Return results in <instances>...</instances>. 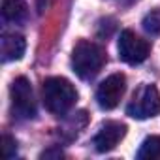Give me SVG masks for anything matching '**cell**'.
I'll return each mask as SVG.
<instances>
[{"instance_id":"7a4b0ae2","label":"cell","mask_w":160,"mask_h":160,"mask_svg":"<svg viewBox=\"0 0 160 160\" xmlns=\"http://www.w3.org/2000/svg\"><path fill=\"white\" fill-rule=\"evenodd\" d=\"M106 60L108 55L104 47L89 40H79L72 51V68L81 79H92L94 75H98Z\"/></svg>"},{"instance_id":"7c38bea8","label":"cell","mask_w":160,"mask_h":160,"mask_svg":"<svg viewBox=\"0 0 160 160\" xmlns=\"http://www.w3.org/2000/svg\"><path fill=\"white\" fill-rule=\"evenodd\" d=\"M15 152H17V141L10 134H4V156L6 158H13Z\"/></svg>"},{"instance_id":"8992f818","label":"cell","mask_w":160,"mask_h":160,"mask_svg":"<svg viewBox=\"0 0 160 160\" xmlns=\"http://www.w3.org/2000/svg\"><path fill=\"white\" fill-rule=\"evenodd\" d=\"M126 91V77L124 73L117 72L106 77L96 89V102L102 109H113L119 106L122 94Z\"/></svg>"},{"instance_id":"277c9868","label":"cell","mask_w":160,"mask_h":160,"mask_svg":"<svg viewBox=\"0 0 160 160\" xmlns=\"http://www.w3.org/2000/svg\"><path fill=\"white\" fill-rule=\"evenodd\" d=\"M158 113H160V92H158V89L154 85H141L134 92L130 104L126 106V115L143 121V119H151Z\"/></svg>"},{"instance_id":"3957f363","label":"cell","mask_w":160,"mask_h":160,"mask_svg":"<svg viewBox=\"0 0 160 160\" xmlns=\"http://www.w3.org/2000/svg\"><path fill=\"white\" fill-rule=\"evenodd\" d=\"M10 98H12V113L17 119L28 121L36 117V100L32 92V85L27 77H15L10 87Z\"/></svg>"},{"instance_id":"8fae6325","label":"cell","mask_w":160,"mask_h":160,"mask_svg":"<svg viewBox=\"0 0 160 160\" xmlns=\"http://www.w3.org/2000/svg\"><path fill=\"white\" fill-rule=\"evenodd\" d=\"M141 25H143V30H145L147 34L158 36V34H160V10H151V12L143 17Z\"/></svg>"},{"instance_id":"9c48e42d","label":"cell","mask_w":160,"mask_h":160,"mask_svg":"<svg viewBox=\"0 0 160 160\" xmlns=\"http://www.w3.org/2000/svg\"><path fill=\"white\" fill-rule=\"evenodd\" d=\"M28 15L25 0H2V17L10 23H23Z\"/></svg>"},{"instance_id":"52a82bcc","label":"cell","mask_w":160,"mask_h":160,"mask_svg":"<svg viewBox=\"0 0 160 160\" xmlns=\"http://www.w3.org/2000/svg\"><path fill=\"white\" fill-rule=\"evenodd\" d=\"M124 136H126V124H124V122H119V121H106V122L100 126L98 134L94 136L92 145H94V149H96L98 152H109V151H113V149L121 143V139H122Z\"/></svg>"},{"instance_id":"30bf717a","label":"cell","mask_w":160,"mask_h":160,"mask_svg":"<svg viewBox=\"0 0 160 160\" xmlns=\"http://www.w3.org/2000/svg\"><path fill=\"white\" fill-rule=\"evenodd\" d=\"M138 158L139 160H160V138L158 136L145 138L138 151Z\"/></svg>"},{"instance_id":"5b68a950","label":"cell","mask_w":160,"mask_h":160,"mask_svg":"<svg viewBox=\"0 0 160 160\" xmlns=\"http://www.w3.org/2000/svg\"><path fill=\"white\" fill-rule=\"evenodd\" d=\"M119 58L126 64H141L151 51L147 40L139 38L134 30H122L119 36Z\"/></svg>"},{"instance_id":"4fadbf2b","label":"cell","mask_w":160,"mask_h":160,"mask_svg":"<svg viewBox=\"0 0 160 160\" xmlns=\"http://www.w3.org/2000/svg\"><path fill=\"white\" fill-rule=\"evenodd\" d=\"M49 156H64L62 151H45L42 152V158H49Z\"/></svg>"},{"instance_id":"6da1fadb","label":"cell","mask_w":160,"mask_h":160,"mask_svg":"<svg viewBox=\"0 0 160 160\" xmlns=\"http://www.w3.org/2000/svg\"><path fill=\"white\" fill-rule=\"evenodd\" d=\"M42 100L49 113L66 115L77 102V91L66 77H47L42 87Z\"/></svg>"},{"instance_id":"ba28073f","label":"cell","mask_w":160,"mask_h":160,"mask_svg":"<svg viewBox=\"0 0 160 160\" xmlns=\"http://www.w3.org/2000/svg\"><path fill=\"white\" fill-rule=\"evenodd\" d=\"M25 49H27V40L21 34L4 32L2 38H0V53H2V60L4 62L19 60L25 55Z\"/></svg>"}]
</instances>
